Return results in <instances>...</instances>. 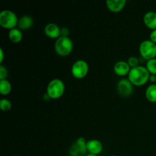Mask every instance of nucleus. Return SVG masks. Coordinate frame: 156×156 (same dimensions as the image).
<instances>
[{
    "mask_svg": "<svg viewBox=\"0 0 156 156\" xmlns=\"http://www.w3.org/2000/svg\"><path fill=\"white\" fill-rule=\"evenodd\" d=\"M103 144L98 140H90L87 141V151L88 153L98 155L103 151Z\"/></svg>",
    "mask_w": 156,
    "mask_h": 156,
    "instance_id": "obj_11",
    "label": "nucleus"
},
{
    "mask_svg": "<svg viewBox=\"0 0 156 156\" xmlns=\"http://www.w3.org/2000/svg\"><path fill=\"white\" fill-rule=\"evenodd\" d=\"M15 156H18V155H15Z\"/></svg>",
    "mask_w": 156,
    "mask_h": 156,
    "instance_id": "obj_28",
    "label": "nucleus"
},
{
    "mask_svg": "<svg viewBox=\"0 0 156 156\" xmlns=\"http://www.w3.org/2000/svg\"><path fill=\"white\" fill-rule=\"evenodd\" d=\"M128 64L129 66H130L131 69L133 68H135V67L139 66V63H140V60L136 56H130V57L127 60Z\"/></svg>",
    "mask_w": 156,
    "mask_h": 156,
    "instance_id": "obj_20",
    "label": "nucleus"
},
{
    "mask_svg": "<svg viewBox=\"0 0 156 156\" xmlns=\"http://www.w3.org/2000/svg\"><path fill=\"white\" fill-rule=\"evenodd\" d=\"M12 84L7 79L0 80V94L2 95H8L12 91Z\"/></svg>",
    "mask_w": 156,
    "mask_h": 156,
    "instance_id": "obj_17",
    "label": "nucleus"
},
{
    "mask_svg": "<svg viewBox=\"0 0 156 156\" xmlns=\"http://www.w3.org/2000/svg\"><path fill=\"white\" fill-rule=\"evenodd\" d=\"M18 18L16 14L11 10H3L0 12V26L9 30L15 28L18 24Z\"/></svg>",
    "mask_w": 156,
    "mask_h": 156,
    "instance_id": "obj_4",
    "label": "nucleus"
},
{
    "mask_svg": "<svg viewBox=\"0 0 156 156\" xmlns=\"http://www.w3.org/2000/svg\"><path fill=\"white\" fill-rule=\"evenodd\" d=\"M74 47L73 41L69 37H60L56 40L54 50L59 56H67L72 53Z\"/></svg>",
    "mask_w": 156,
    "mask_h": 156,
    "instance_id": "obj_2",
    "label": "nucleus"
},
{
    "mask_svg": "<svg viewBox=\"0 0 156 156\" xmlns=\"http://www.w3.org/2000/svg\"><path fill=\"white\" fill-rule=\"evenodd\" d=\"M12 107V102H11L9 99L2 98L0 100V108H1L2 111H4V112L10 111Z\"/></svg>",
    "mask_w": 156,
    "mask_h": 156,
    "instance_id": "obj_19",
    "label": "nucleus"
},
{
    "mask_svg": "<svg viewBox=\"0 0 156 156\" xmlns=\"http://www.w3.org/2000/svg\"><path fill=\"white\" fill-rule=\"evenodd\" d=\"M89 67L88 62L83 59L76 60L73 64L71 68V73L74 78L77 79H82L88 75Z\"/></svg>",
    "mask_w": 156,
    "mask_h": 156,
    "instance_id": "obj_6",
    "label": "nucleus"
},
{
    "mask_svg": "<svg viewBox=\"0 0 156 156\" xmlns=\"http://www.w3.org/2000/svg\"><path fill=\"white\" fill-rule=\"evenodd\" d=\"M149 40L156 44V29L151 31L150 34H149Z\"/></svg>",
    "mask_w": 156,
    "mask_h": 156,
    "instance_id": "obj_23",
    "label": "nucleus"
},
{
    "mask_svg": "<svg viewBox=\"0 0 156 156\" xmlns=\"http://www.w3.org/2000/svg\"><path fill=\"white\" fill-rule=\"evenodd\" d=\"M65 84L61 79H53L48 83L47 94L50 99H59L65 92Z\"/></svg>",
    "mask_w": 156,
    "mask_h": 156,
    "instance_id": "obj_3",
    "label": "nucleus"
},
{
    "mask_svg": "<svg viewBox=\"0 0 156 156\" xmlns=\"http://www.w3.org/2000/svg\"><path fill=\"white\" fill-rule=\"evenodd\" d=\"M87 141L83 137H79L69 149L70 156H86Z\"/></svg>",
    "mask_w": 156,
    "mask_h": 156,
    "instance_id": "obj_7",
    "label": "nucleus"
},
{
    "mask_svg": "<svg viewBox=\"0 0 156 156\" xmlns=\"http://www.w3.org/2000/svg\"><path fill=\"white\" fill-rule=\"evenodd\" d=\"M117 91L121 97H129L133 91V85L128 79H122L117 82Z\"/></svg>",
    "mask_w": 156,
    "mask_h": 156,
    "instance_id": "obj_8",
    "label": "nucleus"
},
{
    "mask_svg": "<svg viewBox=\"0 0 156 156\" xmlns=\"http://www.w3.org/2000/svg\"><path fill=\"white\" fill-rule=\"evenodd\" d=\"M155 84H156V82H155Z\"/></svg>",
    "mask_w": 156,
    "mask_h": 156,
    "instance_id": "obj_29",
    "label": "nucleus"
},
{
    "mask_svg": "<svg viewBox=\"0 0 156 156\" xmlns=\"http://www.w3.org/2000/svg\"><path fill=\"white\" fill-rule=\"evenodd\" d=\"M9 73H8V69L5 66L3 65L0 66V80H5L7 79Z\"/></svg>",
    "mask_w": 156,
    "mask_h": 156,
    "instance_id": "obj_21",
    "label": "nucleus"
},
{
    "mask_svg": "<svg viewBox=\"0 0 156 156\" xmlns=\"http://www.w3.org/2000/svg\"><path fill=\"white\" fill-rule=\"evenodd\" d=\"M44 34L50 39H56L61 37V28L55 23H49L44 27Z\"/></svg>",
    "mask_w": 156,
    "mask_h": 156,
    "instance_id": "obj_9",
    "label": "nucleus"
},
{
    "mask_svg": "<svg viewBox=\"0 0 156 156\" xmlns=\"http://www.w3.org/2000/svg\"><path fill=\"white\" fill-rule=\"evenodd\" d=\"M143 23L148 28L152 30L156 29V12H148L143 16Z\"/></svg>",
    "mask_w": 156,
    "mask_h": 156,
    "instance_id": "obj_13",
    "label": "nucleus"
},
{
    "mask_svg": "<svg viewBox=\"0 0 156 156\" xmlns=\"http://www.w3.org/2000/svg\"><path fill=\"white\" fill-rule=\"evenodd\" d=\"M9 39L12 43L18 44L23 39L22 31L17 27L12 29L9 31Z\"/></svg>",
    "mask_w": 156,
    "mask_h": 156,
    "instance_id": "obj_15",
    "label": "nucleus"
},
{
    "mask_svg": "<svg viewBox=\"0 0 156 156\" xmlns=\"http://www.w3.org/2000/svg\"><path fill=\"white\" fill-rule=\"evenodd\" d=\"M33 24L34 20L32 17L29 15H23L18 20V27L21 30H26L30 29L33 26Z\"/></svg>",
    "mask_w": 156,
    "mask_h": 156,
    "instance_id": "obj_14",
    "label": "nucleus"
},
{
    "mask_svg": "<svg viewBox=\"0 0 156 156\" xmlns=\"http://www.w3.org/2000/svg\"><path fill=\"white\" fill-rule=\"evenodd\" d=\"M140 56L146 60L155 59L156 57V44L150 40H145L139 47Z\"/></svg>",
    "mask_w": 156,
    "mask_h": 156,
    "instance_id": "obj_5",
    "label": "nucleus"
},
{
    "mask_svg": "<svg viewBox=\"0 0 156 156\" xmlns=\"http://www.w3.org/2000/svg\"><path fill=\"white\" fill-rule=\"evenodd\" d=\"M149 82H152V84H155V82H156V76L155 75H150V76H149Z\"/></svg>",
    "mask_w": 156,
    "mask_h": 156,
    "instance_id": "obj_25",
    "label": "nucleus"
},
{
    "mask_svg": "<svg viewBox=\"0 0 156 156\" xmlns=\"http://www.w3.org/2000/svg\"><path fill=\"white\" fill-rule=\"evenodd\" d=\"M4 50H3L2 48H0V63H2L3 60H4Z\"/></svg>",
    "mask_w": 156,
    "mask_h": 156,
    "instance_id": "obj_24",
    "label": "nucleus"
},
{
    "mask_svg": "<svg viewBox=\"0 0 156 156\" xmlns=\"http://www.w3.org/2000/svg\"><path fill=\"white\" fill-rule=\"evenodd\" d=\"M69 30L68 27H62L61 28V37H69Z\"/></svg>",
    "mask_w": 156,
    "mask_h": 156,
    "instance_id": "obj_22",
    "label": "nucleus"
},
{
    "mask_svg": "<svg viewBox=\"0 0 156 156\" xmlns=\"http://www.w3.org/2000/svg\"><path fill=\"white\" fill-rule=\"evenodd\" d=\"M110 156H117V155H110Z\"/></svg>",
    "mask_w": 156,
    "mask_h": 156,
    "instance_id": "obj_27",
    "label": "nucleus"
},
{
    "mask_svg": "<svg viewBox=\"0 0 156 156\" xmlns=\"http://www.w3.org/2000/svg\"><path fill=\"white\" fill-rule=\"evenodd\" d=\"M146 67L150 75H155L156 76V58L148 60L146 62Z\"/></svg>",
    "mask_w": 156,
    "mask_h": 156,
    "instance_id": "obj_18",
    "label": "nucleus"
},
{
    "mask_svg": "<svg viewBox=\"0 0 156 156\" xmlns=\"http://www.w3.org/2000/svg\"><path fill=\"white\" fill-rule=\"evenodd\" d=\"M86 156H98L97 155H94V154H91V153H88L86 155Z\"/></svg>",
    "mask_w": 156,
    "mask_h": 156,
    "instance_id": "obj_26",
    "label": "nucleus"
},
{
    "mask_svg": "<svg viewBox=\"0 0 156 156\" xmlns=\"http://www.w3.org/2000/svg\"><path fill=\"white\" fill-rule=\"evenodd\" d=\"M130 66L128 64L127 61L120 60L116 62L114 66V72L118 76H128L130 72Z\"/></svg>",
    "mask_w": 156,
    "mask_h": 156,
    "instance_id": "obj_10",
    "label": "nucleus"
},
{
    "mask_svg": "<svg viewBox=\"0 0 156 156\" xmlns=\"http://www.w3.org/2000/svg\"><path fill=\"white\" fill-rule=\"evenodd\" d=\"M126 4V0H108L106 2V5L108 10L114 13L120 12Z\"/></svg>",
    "mask_w": 156,
    "mask_h": 156,
    "instance_id": "obj_12",
    "label": "nucleus"
},
{
    "mask_svg": "<svg viewBox=\"0 0 156 156\" xmlns=\"http://www.w3.org/2000/svg\"><path fill=\"white\" fill-rule=\"evenodd\" d=\"M149 76L150 73H149L146 67L139 66L135 68L131 69L128 75V79L134 86L140 87L146 85L149 82Z\"/></svg>",
    "mask_w": 156,
    "mask_h": 156,
    "instance_id": "obj_1",
    "label": "nucleus"
},
{
    "mask_svg": "<svg viewBox=\"0 0 156 156\" xmlns=\"http://www.w3.org/2000/svg\"><path fill=\"white\" fill-rule=\"evenodd\" d=\"M146 98L149 102L155 103L156 102V84H152L149 85L146 90Z\"/></svg>",
    "mask_w": 156,
    "mask_h": 156,
    "instance_id": "obj_16",
    "label": "nucleus"
}]
</instances>
